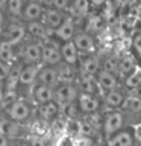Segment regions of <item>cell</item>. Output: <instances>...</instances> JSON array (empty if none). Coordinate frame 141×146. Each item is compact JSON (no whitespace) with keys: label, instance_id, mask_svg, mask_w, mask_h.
I'll use <instances>...</instances> for the list:
<instances>
[{"label":"cell","instance_id":"bcb514c9","mask_svg":"<svg viewBox=\"0 0 141 146\" xmlns=\"http://www.w3.org/2000/svg\"><path fill=\"white\" fill-rule=\"evenodd\" d=\"M8 0H0V9H6Z\"/></svg>","mask_w":141,"mask_h":146},{"label":"cell","instance_id":"7bdbcfd3","mask_svg":"<svg viewBox=\"0 0 141 146\" xmlns=\"http://www.w3.org/2000/svg\"><path fill=\"white\" fill-rule=\"evenodd\" d=\"M0 146H8V139L0 134Z\"/></svg>","mask_w":141,"mask_h":146},{"label":"cell","instance_id":"d4e9b609","mask_svg":"<svg viewBox=\"0 0 141 146\" xmlns=\"http://www.w3.org/2000/svg\"><path fill=\"white\" fill-rule=\"evenodd\" d=\"M105 100H106V104L109 107H120V105H123V102H125V94H123V91H120L118 88L109 90L106 93V96H105Z\"/></svg>","mask_w":141,"mask_h":146},{"label":"cell","instance_id":"9c48e42d","mask_svg":"<svg viewBox=\"0 0 141 146\" xmlns=\"http://www.w3.org/2000/svg\"><path fill=\"white\" fill-rule=\"evenodd\" d=\"M44 6L36 2H32V0H29L24 8H23V12H21V18L26 21H35V20H40L41 17H43L44 14Z\"/></svg>","mask_w":141,"mask_h":146},{"label":"cell","instance_id":"5b68a950","mask_svg":"<svg viewBox=\"0 0 141 146\" xmlns=\"http://www.w3.org/2000/svg\"><path fill=\"white\" fill-rule=\"evenodd\" d=\"M73 43H74L77 52H82L85 55H91L96 52L94 38L90 34H86V32H80V34L74 35L73 36Z\"/></svg>","mask_w":141,"mask_h":146},{"label":"cell","instance_id":"f35d334b","mask_svg":"<svg viewBox=\"0 0 141 146\" xmlns=\"http://www.w3.org/2000/svg\"><path fill=\"white\" fill-rule=\"evenodd\" d=\"M129 98L134 99H140L141 100V85L135 87V88H129Z\"/></svg>","mask_w":141,"mask_h":146},{"label":"cell","instance_id":"3957f363","mask_svg":"<svg viewBox=\"0 0 141 146\" xmlns=\"http://www.w3.org/2000/svg\"><path fill=\"white\" fill-rule=\"evenodd\" d=\"M6 114H8V119H11L14 122H23L29 117L30 108L24 100H15L8 107Z\"/></svg>","mask_w":141,"mask_h":146},{"label":"cell","instance_id":"ba28073f","mask_svg":"<svg viewBox=\"0 0 141 146\" xmlns=\"http://www.w3.org/2000/svg\"><path fill=\"white\" fill-rule=\"evenodd\" d=\"M26 35V26H23L21 23H11L6 31H5V41L11 43L12 46L20 43Z\"/></svg>","mask_w":141,"mask_h":146},{"label":"cell","instance_id":"8fae6325","mask_svg":"<svg viewBox=\"0 0 141 146\" xmlns=\"http://www.w3.org/2000/svg\"><path fill=\"white\" fill-rule=\"evenodd\" d=\"M23 61L26 64H36L41 61V43H29L23 47Z\"/></svg>","mask_w":141,"mask_h":146},{"label":"cell","instance_id":"7a4b0ae2","mask_svg":"<svg viewBox=\"0 0 141 146\" xmlns=\"http://www.w3.org/2000/svg\"><path fill=\"white\" fill-rule=\"evenodd\" d=\"M61 50L58 49V46L45 38L44 43H41V61L45 66H56L61 62Z\"/></svg>","mask_w":141,"mask_h":146},{"label":"cell","instance_id":"4316f807","mask_svg":"<svg viewBox=\"0 0 141 146\" xmlns=\"http://www.w3.org/2000/svg\"><path fill=\"white\" fill-rule=\"evenodd\" d=\"M23 8H24V0H8L6 9L9 15L12 17H21Z\"/></svg>","mask_w":141,"mask_h":146},{"label":"cell","instance_id":"9a60e30c","mask_svg":"<svg viewBox=\"0 0 141 146\" xmlns=\"http://www.w3.org/2000/svg\"><path fill=\"white\" fill-rule=\"evenodd\" d=\"M26 32L36 40H45L49 36L50 29L44 25V23H41L40 20H35V21H27Z\"/></svg>","mask_w":141,"mask_h":146},{"label":"cell","instance_id":"484cf974","mask_svg":"<svg viewBox=\"0 0 141 146\" xmlns=\"http://www.w3.org/2000/svg\"><path fill=\"white\" fill-rule=\"evenodd\" d=\"M58 78L61 82H73L74 81V70H73L71 66L68 64H64L58 68Z\"/></svg>","mask_w":141,"mask_h":146},{"label":"cell","instance_id":"277c9868","mask_svg":"<svg viewBox=\"0 0 141 146\" xmlns=\"http://www.w3.org/2000/svg\"><path fill=\"white\" fill-rule=\"evenodd\" d=\"M123 123H125V116H123L121 113L112 111V113L106 114V117H105V120H103L105 134H106L108 137H111L112 134H115V132H118L121 129Z\"/></svg>","mask_w":141,"mask_h":146},{"label":"cell","instance_id":"8992f818","mask_svg":"<svg viewBox=\"0 0 141 146\" xmlns=\"http://www.w3.org/2000/svg\"><path fill=\"white\" fill-rule=\"evenodd\" d=\"M77 107H79L80 111L91 114V113H96L99 110L100 102H99V98L96 94L82 93V94H77Z\"/></svg>","mask_w":141,"mask_h":146},{"label":"cell","instance_id":"2e32d148","mask_svg":"<svg viewBox=\"0 0 141 146\" xmlns=\"http://www.w3.org/2000/svg\"><path fill=\"white\" fill-rule=\"evenodd\" d=\"M96 79H97L99 85L102 87V88L108 90V91L118 88V79H117V76L114 75V73H109L106 70H99Z\"/></svg>","mask_w":141,"mask_h":146},{"label":"cell","instance_id":"60d3db41","mask_svg":"<svg viewBox=\"0 0 141 146\" xmlns=\"http://www.w3.org/2000/svg\"><path fill=\"white\" fill-rule=\"evenodd\" d=\"M134 137H135V140L138 141V143H141V126H138L135 129V132H134Z\"/></svg>","mask_w":141,"mask_h":146},{"label":"cell","instance_id":"44dd1931","mask_svg":"<svg viewBox=\"0 0 141 146\" xmlns=\"http://www.w3.org/2000/svg\"><path fill=\"white\" fill-rule=\"evenodd\" d=\"M136 68V62L135 59L129 56V55H126V56H123L118 59V70L117 73L120 76H129L130 73H134Z\"/></svg>","mask_w":141,"mask_h":146},{"label":"cell","instance_id":"836d02e7","mask_svg":"<svg viewBox=\"0 0 141 146\" xmlns=\"http://www.w3.org/2000/svg\"><path fill=\"white\" fill-rule=\"evenodd\" d=\"M80 134L84 135H93L94 134V128L90 122L86 120H80Z\"/></svg>","mask_w":141,"mask_h":146},{"label":"cell","instance_id":"b9f144b4","mask_svg":"<svg viewBox=\"0 0 141 146\" xmlns=\"http://www.w3.org/2000/svg\"><path fill=\"white\" fill-rule=\"evenodd\" d=\"M32 2H36V3L43 5V6H47V5L52 3V0H32Z\"/></svg>","mask_w":141,"mask_h":146},{"label":"cell","instance_id":"52a82bcc","mask_svg":"<svg viewBox=\"0 0 141 146\" xmlns=\"http://www.w3.org/2000/svg\"><path fill=\"white\" fill-rule=\"evenodd\" d=\"M53 32H55V35H56V38L59 41H62V43H65V41H71L73 36H74V32H76L74 21H73L70 17H65V18H64V21Z\"/></svg>","mask_w":141,"mask_h":146},{"label":"cell","instance_id":"7dc6e473","mask_svg":"<svg viewBox=\"0 0 141 146\" xmlns=\"http://www.w3.org/2000/svg\"><path fill=\"white\" fill-rule=\"evenodd\" d=\"M3 20H5V17H3V9H0V26L3 25Z\"/></svg>","mask_w":141,"mask_h":146},{"label":"cell","instance_id":"ac0fdd59","mask_svg":"<svg viewBox=\"0 0 141 146\" xmlns=\"http://www.w3.org/2000/svg\"><path fill=\"white\" fill-rule=\"evenodd\" d=\"M36 76H38V68H36L35 64H27L26 67H23L20 70V75H18V82L23 85H30L34 84Z\"/></svg>","mask_w":141,"mask_h":146},{"label":"cell","instance_id":"5bb4252c","mask_svg":"<svg viewBox=\"0 0 141 146\" xmlns=\"http://www.w3.org/2000/svg\"><path fill=\"white\" fill-rule=\"evenodd\" d=\"M55 98V88L53 87H49V85H44V84H40L34 88V100L36 104H47V102H52Z\"/></svg>","mask_w":141,"mask_h":146},{"label":"cell","instance_id":"6da1fadb","mask_svg":"<svg viewBox=\"0 0 141 146\" xmlns=\"http://www.w3.org/2000/svg\"><path fill=\"white\" fill-rule=\"evenodd\" d=\"M77 88L73 82H62L61 85H56L55 87V98L53 100L56 102L58 105H67V104H71L77 99Z\"/></svg>","mask_w":141,"mask_h":146},{"label":"cell","instance_id":"cb8c5ba5","mask_svg":"<svg viewBox=\"0 0 141 146\" xmlns=\"http://www.w3.org/2000/svg\"><path fill=\"white\" fill-rule=\"evenodd\" d=\"M58 104L55 102V100H52V102H47V104H41L40 105V116L44 119V120H52V119L58 114Z\"/></svg>","mask_w":141,"mask_h":146},{"label":"cell","instance_id":"f1b7e54d","mask_svg":"<svg viewBox=\"0 0 141 146\" xmlns=\"http://www.w3.org/2000/svg\"><path fill=\"white\" fill-rule=\"evenodd\" d=\"M125 104V108L130 113H141V100L140 99H134V98H127Z\"/></svg>","mask_w":141,"mask_h":146},{"label":"cell","instance_id":"d6986e66","mask_svg":"<svg viewBox=\"0 0 141 146\" xmlns=\"http://www.w3.org/2000/svg\"><path fill=\"white\" fill-rule=\"evenodd\" d=\"M0 134L5 135L6 139H14L20 135V128L17 126V122L11 119H2L0 120Z\"/></svg>","mask_w":141,"mask_h":146},{"label":"cell","instance_id":"74e56055","mask_svg":"<svg viewBox=\"0 0 141 146\" xmlns=\"http://www.w3.org/2000/svg\"><path fill=\"white\" fill-rule=\"evenodd\" d=\"M132 44H134L135 52L141 53V32H136V34H135L134 40H132Z\"/></svg>","mask_w":141,"mask_h":146},{"label":"cell","instance_id":"d590c367","mask_svg":"<svg viewBox=\"0 0 141 146\" xmlns=\"http://www.w3.org/2000/svg\"><path fill=\"white\" fill-rule=\"evenodd\" d=\"M68 129L73 134H80V120L77 119H71L70 123H68Z\"/></svg>","mask_w":141,"mask_h":146},{"label":"cell","instance_id":"e575fe53","mask_svg":"<svg viewBox=\"0 0 141 146\" xmlns=\"http://www.w3.org/2000/svg\"><path fill=\"white\" fill-rule=\"evenodd\" d=\"M62 108H64V113H65V116H68L70 119H74L76 117V105L74 102H71V104H67V105H62Z\"/></svg>","mask_w":141,"mask_h":146},{"label":"cell","instance_id":"c3c4849f","mask_svg":"<svg viewBox=\"0 0 141 146\" xmlns=\"http://www.w3.org/2000/svg\"><path fill=\"white\" fill-rule=\"evenodd\" d=\"M138 23L141 25V12H140V17H138Z\"/></svg>","mask_w":141,"mask_h":146},{"label":"cell","instance_id":"7c38bea8","mask_svg":"<svg viewBox=\"0 0 141 146\" xmlns=\"http://www.w3.org/2000/svg\"><path fill=\"white\" fill-rule=\"evenodd\" d=\"M61 58H62V61L65 64H68V66H74V64H77L79 52H77L73 40L71 41H65V43L61 46Z\"/></svg>","mask_w":141,"mask_h":146},{"label":"cell","instance_id":"ee69618b","mask_svg":"<svg viewBox=\"0 0 141 146\" xmlns=\"http://www.w3.org/2000/svg\"><path fill=\"white\" fill-rule=\"evenodd\" d=\"M3 98H5V88H3L2 82H0V104L3 102Z\"/></svg>","mask_w":141,"mask_h":146},{"label":"cell","instance_id":"1f68e13d","mask_svg":"<svg viewBox=\"0 0 141 146\" xmlns=\"http://www.w3.org/2000/svg\"><path fill=\"white\" fill-rule=\"evenodd\" d=\"M18 75H20V70H12V72H9V75L8 78L5 81H8V88L11 90L15 87V84L18 82Z\"/></svg>","mask_w":141,"mask_h":146},{"label":"cell","instance_id":"4fadbf2b","mask_svg":"<svg viewBox=\"0 0 141 146\" xmlns=\"http://www.w3.org/2000/svg\"><path fill=\"white\" fill-rule=\"evenodd\" d=\"M43 18H44V25L47 26L50 31H55L64 21L65 15L62 14V11H58V9H55V8H49L47 11H44Z\"/></svg>","mask_w":141,"mask_h":146},{"label":"cell","instance_id":"4dcf8cb0","mask_svg":"<svg viewBox=\"0 0 141 146\" xmlns=\"http://www.w3.org/2000/svg\"><path fill=\"white\" fill-rule=\"evenodd\" d=\"M141 85V73H130L126 78V87L127 88H135V87Z\"/></svg>","mask_w":141,"mask_h":146},{"label":"cell","instance_id":"f546056e","mask_svg":"<svg viewBox=\"0 0 141 146\" xmlns=\"http://www.w3.org/2000/svg\"><path fill=\"white\" fill-rule=\"evenodd\" d=\"M102 70H106V72H109V73H114L115 75L117 73V70H118V61L115 58H106L103 61V64H102Z\"/></svg>","mask_w":141,"mask_h":146},{"label":"cell","instance_id":"e0dca14e","mask_svg":"<svg viewBox=\"0 0 141 146\" xmlns=\"http://www.w3.org/2000/svg\"><path fill=\"white\" fill-rule=\"evenodd\" d=\"M108 146H134V135L129 131H118L108 139Z\"/></svg>","mask_w":141,"mask_h":146},{"label":"cell","instance_id":"7402d4cb","mask_svg":"<svg viewBox=\"0 0 141 146\" xmlns=\"http://www.w3.org/2000/svg\"><path fill=\"white\" fill-rule=\"evenodd\" d=\"M79 84L82 87V90H84V93H91V94L97 93L99 87H100L96 76H91V75H80Z\"/></svg>","mask_w":141,"mask_h":146},{"label":"cell","instance_id":"ffe728a7","mask_svg":"<svg viewBox=\"0 0 141 146\" xmlns=\"http://www.w3.org/2000/svg\"><path fill=\"white\" fill-rule=\"evenodd\" d=\"M100 70V62L94 56H86L80 62V75H91L96 76V73Z\"/></svg>","mask_w":141,"mask_h":146},{"label":"cell","instance_id":"83f0119b","mask_svg":"<svg viewBox=\"0 0 141 146\" xmlns=\"http://www.w3.org/2000/svg\"><path fill=\"white\" fill-rule=\"evenodd\" d=\"M73 11L76 15L85 17L90 12V0H73Z\"/></svg>","mask_w":141,"mask_h":146},{"label":"cell","instance_id":"30bf717a","mask_svg":"<svg viewBox=\"0 0 141 146\" xmlns=\"http://www.w3.org/2000/svg\"><path fill=\"white\" fill-rule=\"evenodd\" d=\"M38 81L44 85H49V87H56V84L59 82V78H58V68H55L53 66H45L43 68L38 70Z\"/></svg>","mask_w":141,"mask_h":146},{"label":"cell","instance_id":"f6af8a7d","mask_svg":"<svg viewBox=\"0 0 141 146\" xmlns=\"http://www.w3.org/2000/svg\"><path fill=\"white\" fill-rule=\"evenodd\" d=\"M106 0H90V3H94L96 6H100V5H103Z\"/></svg>","mask_w":141,"mask_h":146},{"label":"cell","instance_id":"603a6c76","mask_svg":"<svg viewBox=\"0 0 141 146\" xmlns=\"http://www.w3.org/2000/svg\"><path fill=\"white\" fill-rule=\"evenodd\" d=\"M15 59V53H14V46L8 41H0V61H3L5 64L11 66Z\"/></svg>","mask_w":141,"mask_h":146},{"label":"cell","instance_id":"ab89813d","mask_svg":"<svg viewBox=\"0 0 141 146\" xmlns=\"http://www.w3.org/2000/svg\"><path fill=\"white\" fill-rule=\"evenodd\" d=\"M32 146H47L45 145V141L43 139H40V137H35L34 140H32Z\"/></svg>","mask_w":141,"mask_h":146},{"label":"cell","instance_id":"681fc988","mask_svg":"<svg viewBox=\"0 0 141 146\" xmlns=\"http://www.w3.org/2000/svg\"><path fill=\"white\" fill-rule=\"evenodd\" d=\"M17 146H29V145H24V143H20V145H17Z\"/></svg>","mask_w":141,"mask_h":146},{"label":"cell","instance_id":"d6a6232c","mask_svg":"<svg viewBox=\"0 0 141 146\" xmlns=\"http://www.w3.org/2000/svg\"><path fill=\"white\" fill-rule=\"evenodd\" d=\"M70 2L71 0H52V3H50V6L58 9V11H65V9L70 6Z\"/></svg>","mask_w":141,"mask_h":146},{"label":"cell","instance_id":"8d00e7d4","mask_svg":"<svg viewBox=\"0 0 141 146\" xmlns=\"http://www.w3.org/2000/svg\"><path fill=\"white\" fill-rule=\"evenodd\" d=\"M9 72H11V66H8V64H5L3 61H0V82L6 79Z\"/></svg>","mask_w":141,"mask_h":146}]
</instances>
